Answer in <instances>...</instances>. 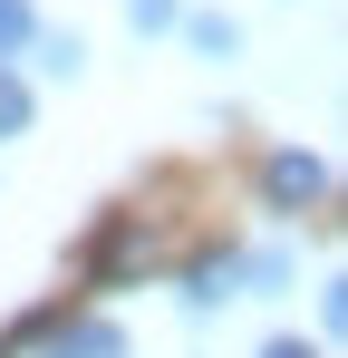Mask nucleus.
<instances>
[{"instance_id":"6e6552de","label":"nucleus","mask_w":348,"mask_h":358,"mask_svg":"<svg viewBox=\"0 0 348 358\" xmlns=\"http://www.w3.org/2000/svg\"><path fill=\"white\" fill-rule=\"evenodd\" d=\"M261 358H319V349H300V339H271V349H261Z\"/></svg>"},{"instance_id":"f03ea898","label":"nucleus","mask_w":348,"mask_h":358,"mask_svg":"<svg viewBox=\"0 0 348 358\" xmlns=\"http://www.w3.org/2000/svg\"><path fill=\"white\" fill-rule=\"evenodd\" d=\"M232 281H242V252H203V262H194V271H184V300H194V310H203V300H223Z\"/></svg>"},{"instance_id":"39448f33","label":"nucleus","mask_w":348,"mask_h":358,"mask_svg":"<svg viewBox=\"0 0 348 358\" xmlns=\"http://www.w3.org/2000/svg\"><path fill=\"white\" fill-rule=\"evenodd\" d=\"M20 126H29V87L0 68V136H20Z\"/></svg>"},{"instance_id":"20e7f679","label":"nucleus","mask_w":348,"mask_h":358,"mask_svg":"<svg viewBox=\"0 0 348 358\" xmlns=\"http://www.w3.org/2000/svg\"><path fill=\"white\" fill-rule=\"evenodd\" d=\"M184 29H194V49H203V59H232V49H242V29H232L223 10H194Z\"/></svg>"},{"instance_id":"7ed1b4c3","label":"nucleus","mask_w":348,"mask_h":358,"mask_svg":"<svg viewBox=\"0 0 348 358\" xmlns=\"http://www.w3.org/2000/svg\"><path fill=\"white\" fill-rule=\"evenodd\" d=\"M49 358H126V339H116L107 320H78V329H68V339H58Z\"/></svg>"},{"instance_id":"423d86ee","label":"nucleus","mask_w":348,"mask_h":358,"mask_svg":"<svg viewBox=\"0 0 348 358\" xmlns=\"http://www.w3.org/2000/svg\"><path fill=\"white\" fill-rule=\"evenodd\" d=\"M126 20H136V29H174V20H184V0H126Z\"/></svg>"},{"instance_id":"f257e3e1","label":"nucleus","mask_w":348,"mask_h":358,"mask_svg":"<svg viewBox=\"0 0 348 358\" xmlns=\"http://www.w3.org/2000/svg\"><path fill=\"white\" fill-rule=\"evenodd\" d=\"M319 184H329V165H319V155H300V145H281V155L261 165V194H271L281 213H290V203H310Z\"/></svg>"},{"instance_id":"0eeeda50","label":"nucleus","mask_w":348,"mask_h":358,"mask_svg":"<svg viewBox=\"0 0 348 358\" xmlns=\"http://www.w3.org/2000/svg\"><path fill=\"white\" fill-rule=\"evenodd\" d=\"M20 39H29V0H0V59H10Z\"/></svg>"}]
</instances>
